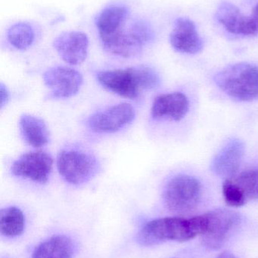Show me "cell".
Segmentation results:
<instances>
[{"label": "cell", "instance_id": "cell-7", "mask_svg": "<svg viewBox=\"0 0 258 258\" xmlns=\"http://www.w3.org/2000/svg\"><path fill=\"white\" fill-rule=\"evenodd\" d=\"M60 175L71 184L80 185L96 174L98 162L92 155L83 150H62L57 159Z\"/></svg>", "mask_w": 258, "mask_h": 258}, {"label": "cell", "instance_id": "cell-17", "mask_svg": "<svg viewBox=\"0 0 258 258\" xmlns=\"http://www.w3.org/2000/svg\"><path fill=\"white\" fill-rule=\"evenodd\" d=\"M76 251L77 245L71 237L59 235L39 244L31 258H74Z\"/></svg>", "mask_w": 258, "mask_h": 258}, {"label": "cell", "instance_id": "cell-12", "mask_svg": "<svg viewBox=\"0 0 258 258\" xmlns=\"http://www.w3.org/2000/svg\"><path fill=\"white\" fill-rule=\"evenodd\" d=\"M245 150V144L240 140L229 141L214 159L212 171L226 179L234 177L243 160Z\"/></svg>", "mask_w": 258, "mask_h": 258}, {"label": "cell", "instance_id": "cell-13", "mask_svg": "<svg viewBox=\"0 0 258 258\" xmlns=\"http://www.w3.org/2000/svg\"><path fill=\"white\" fill-rule=\"evenodd\" d=\"M171 45L176 51L195 54L203 48V42L193 21L188 18H178L170 36Z\"/></svg>", "mask_w": 258, "mask_h": 258}, {"label": "cell", "instance_id": "cell-2", "mask_svg": "<svg viewBox=\"0 0 258 258\" xmlns=\"http://www.w3.org/2000/svg\"><path fill=\"white\" fill-rule=\"evenodd\" d=\"M201 234L199 216L194 218H164L149 221L138 233V243L145 246L166 241L186 242Z\"/></svg>", "mask_w": 258, "mask_h": 258}, {"label": "cell", "instance_id": "cell-22", "mask_svg": "<svg viewBox=\"0 0 258 258\" xmlns=\"http://www.w3.org/2000/svg\"><path fill=\"white\" fill-rule=\"evenodd\" d=\"M223 194L226 203L231 207H241L248 202L242 191L231 179H227L224 181Z\"/></svg>", "mask_w": 258, "mask_h": 258}, {"label": "cell", "instance_id": "cell-20", "mask_svg": "<svg viewBox=\"0 0 258 258\" xmlns=\"http://www.w3.org/2000/svg\"><path fill=\"white\" fill-rule=\"evenodd\" d=\"M7 38L9 43L17 49L25 50L34 41V30L28 23H16L8 30Z\"/></svg>", "mask_w": 258, "mask_h": 258}, {"label": "cell", "instance_id": "cell-1", "mask_svg": "<svg viewBox=\"0 0 258 258\" xmlns=\"http://www.w3.org/2000/svg\"><path fill=\"white\" fill-rule=\"evenodd\" d=\"M97 79L108 90L130 99L137 98L144 91L156 87L159 83L157 73L145 66L101 71Z\"/></svg>", "mask_w": 258, "mask_h": 258}, {"label": "cell", "instance_id": "cell-14", "mask_svg": "<svg viewBox=\"0 0 258 258\" xmlns=\"http://www.w3.org/2000/svg\"><path fill=\"white\" fill-rule=\"evenodd\" d=\"M189 109L187 97L181 92H174L158 96L153 101L151 114L153 119L180 121L186 116Z\"/></svg>", "mask_w": 258, "mask_h": 258}, {"label": "cell", "instance_id": "cell-16", "mask_svg": "<svg viewBox=\"0 0 258 258\" xmlns=\"http://www.w3.org/2000/svg\"><path fill=\"white\" fill-rule=\"evenodd\" d=\"M130 18L128 8L122 5H112L103 9L96 18V27L100 39L112 36L122 30Z\"/></svg>", "mask_w": 258, "mask_h": 258}, {"label": "cell", "instance_id": "cell-19", "mask_svg": "<svg viewBox=\"0 0 258 258\" xmlns=\"http://www.w3.org/2000/svg\"><path fill=\"white\" fill-rule=\"evenodd\" d=\"M25 227V217L21 209L12 206L0 212V232L6 238L21 236Z\"/></svg>", "mask_w": 258, "mask_h": 258}, {"label": "cell", "instance_id": "cell-23", "mask_svg": "<svg viewBox=\"0 0 258 258\" xmlns=\"http://www.w3.org/2000/svg\"><path fill=\"white\" fill-rule=\"evenodd\" d=\"M0 93H1V107L3 108L9 100V92L7 88L2 83L1 88H0Z\"/></svg>", "mask_w": 258, "mask_h": 258}, {"label": "cell", "instance_id": "cell-3", "mask_svg": "<svg viewBox=\"0 0 258 258\" xmlns=\"http://www.w3.org/2000/svg\"><path fill=\"white\" fill-rule=\"evenodd\" d=\"M215 83L233 99L252 101L258 98V67L247 63L232 65L217 74Z\"/></svg>", "mask_w": 258, "mask_h": 258}, {"label": "cell", "instance_id": "cell-5", "mask_svg": "<svg viewBox=\"0 0 258 258\" xmlns=\"http://www.w3.org/2000/svg\"><path fill=\"white\" fill-rule=\"evenodd\" d=\"M201 235L204 246L218 250L227 242L240 224L239 213L229 209H216L199 215Z\"/></svg>", "mask_w": 258, "mask_h": 258}, {"label": "cell", "instance_id": "cell-15", "mask_svg": "<svg viewBox=\"0 0 258 258\" xmlns=\"http://www.w3.org/2000/svg\"><path fill=\"white\" fill-rule=\"evenodd\" d=\"M216 16L226 30L233 34L251 36L258 33L252 18L244 15L239 8L232 3H221L217 11Z\"/></svg>", "mask_w": 258, "mask_h": 258}, {"label": "cell", "instance_id": "cell-21", "mask_svg": "<svg viewBox=\"0 0 258 258\" xmlns=\"http://www.w3.org/2000/svg\"><path fill=\"white\" fill-rule=\"evenodd\" d=\"M231 179L239 188L247 201L258 197V168L242 171Z\"/></svg>", "mask_w": 258, "mask_h": 258}, {"label": "cell", "instance_id": "cell-18", "mask_svg": "<svg viewBox=\"0 0 258 258\" xmlns=\"http://www.w3.org/2000/svg\"><path fill=\"white\" fill-rule=\"evenodd\" d=\"M19 127L24 141L31 147L39 148L48 142V128L39 118L31 115H23L20 118Z\"/></svg>", "mask_w": 258, "mask_h": 258}, {"label": "cell", "instance_id": "cell-25", "mask_svg": "<svg viewBox=\"0 0 258 258\" xmlns=\"http://www.w3.org/2000/svg\"><path fill=\"white\" fill-rule=\"evenodd\" d=\"M218 258H238L233 253L230 252V251H224V252L221 253L219 256H218Z\"/></svg>", "mask_w": 258, "mask_h": 258}, {"label": "cell", "instance_id": "cell-9", "mask_svg": "<svg viewBox=\"0 0 258 258\" xmlns=\"http://www.w3.org/2000/svg\"><path fill=\"white\" fill-rule=\"evenodd\" d=\"M136 116L130 104L121 103L95 113L88 120V126L96 133H114L130 124Z\"/></svg>", "mask_w": 258, "mask_h": 258}, {"label": "cell", "instance_id": "cell-8", "mask_svg": "<svg viewBox=\"0 0 258 258\" xmlns=\"http://www.w3.org/2000/svg\"><path fill=\"white\" fill-rule=\"evenodd\" d=\"M53 165V158L45 152H29L14 162L12 171L17 177L44 183L48 180Z\"/></svg>", "mask_w": 258, "mask_h": 258}, {"label": "cell", "instance_id": "cell-6", "mask_svg": "<svg viewBox=\"0 0 258 258\" xmlns=\"http://www.w3.org/2000/svg\"><path fill=\"white\" fill-rule=\"evenodd\" d=\"M201 197V183L195 177L186 174L174 176L164 190L165 205L170 211L177 214H186L195 210Z\"/></svg>", "mask_w": 258, "mask_h": 258}, {"label": "cell", "instance_id": "cell-11", "mask_svg": "<svg viewBox=\"0 0 258 258\" xmlns=\"http://www.w3.org/2000/svg\"><path fill=\"white\" fill-rule=\"evenodd\" d=\"M53 46L64 61L79 65L87 57L89 39L82 32L66 31L55 39Z\"/></svg>", "mask_w": 258, "mask_h": 258}, {"label": "cell", "instance_id": "cell-10", "mask_svg": "<svg viewBox=\"0 0 258 258\" xmlns=\"http://www.w3.org/2000/svg\"><path fill=\"white\" fill-rule=\"evenodd\" d=\"M43 81L50 89L51 96L68 98L75 95L83 84L81 74L68 67H56L48 70L43 75Z\"/></svg>", "mask_w": 258, "mask_h": 258}, {"label": "cell", "instance_id": "cell-4", "mask_svg": "<svg viewBox=\"0 0 258 258\" xmlns=\"http://www.w3.org/2000/svg\"><path fill=\"white\" fill-rule=\"evenodd\" d=\"M153 36L149 24L143 20H135L129 27H124L118 33L101 39L106 51L115 55L132 57L140 54L144 45Z\"/></svg>", "mask_w": 258, "mask_h": 258}, {"label": "cell", "instance_id": "cell-24", "mask_svg": "<svg viewBox=\"0 0 258 258\" xmlns=\"http://www.w3.org/2000/svg\"><path fill=\"white\" fill-rule=\"evenodd\" d=\"M251 17L252 18L254 24H255L256 27H257L258 30V3L256 4V6H254V9H253V12Z\"/></svg>", "mask_w": 258, "mask_h": 258}]
</instances>
